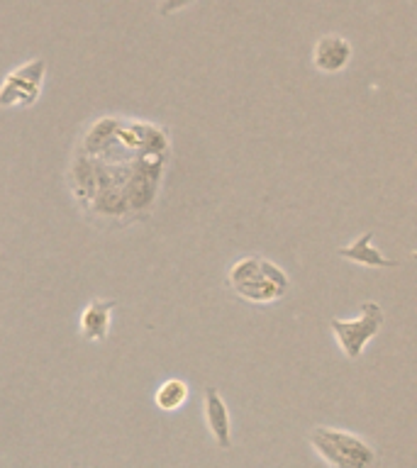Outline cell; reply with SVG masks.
Wrapping results in <instances>:
<instances>
[{
    "label": "cell",
    "instance_id": "3",
    "mask_svg": "<svg viewBox=\"0 0 417 468\" xmlns=\"http://www.w3.org/2000/svg\"><path fill=\"white\" fill-rule=\"evenodd\" d=\"M384 307L378 303H374V300H364L357 320H339V317H332V320H329V332L335 335L337 344H339V352H342L349 362H357V359H361V353L366 352V346L378 337V332L384 329Z\"/></svg>",
    "mask_w": 417,
    "mask_h": 468
},
{
    "label": "cell",
    "instance_id": "1",
    "mask_svg": "<svg viewBox=\"0 0 417 468\" xmlns=\"http://www.w3.org/2000/svg\"><path fill=\"white\" fill-rule=\"evenodd\" d=\"M227 286L237 298L252 305H271L291 290L288 273L259 254L245 256L229 266Z\"/></svg>",
    "mask_w": 417,
    "mask_h": 468
},
{
    "label": "cell",
    "instance_id": "5",
    "mask_svg": "<svg viewBox=\"0 0 417 468\" xmlns=\"http://www.w3.org/2000/svg\"><path fill=\"white\" fill-rule=\"evenodd\" d=\"M354 57L352 41L342 34H322L312 47V66L325 76H335L344 71Z\"/></svg>",
    "mask_w": 417,
    "mask_h": 468
},
{
    "label": "cell",
    "instance_id": "7",
    "mask_svg": "<svg viewBox=\"0 0 417 468\" xmlns=\"http://www.w3.org/2000/svg\"><path fill=\"white\" fill-rule=\"evenodd\" d=\"M117 307V300L113 298H93L86 310L81 312V337L86 342H106L113 322V310Z\"/></svg>",
    "mask_w": 417,
    "mask_h": 468
},
{
    "label": "cell",
    "instance_id": "2",
    "mask_svg": "<svg viewBox=\"0 0 417 468\" xmlns=\"http://www.w3.org/2000/svg\"><path fill=\"white\" fill-rule=\"evenodd\" d=\"M308 444L328 468H378V452L359 435L335 427H312Z\"/></svg>",
    "mask_w": 417,
    "mask_h": 468
},
{
    "label": "cell",
    "instance_id": "8",
    "mask_svg": "<svg viewBox=\"0 0 417 468\" xmlns=\"http://www.w3.org/2000/svg\"><path fill=\"white\" fill-rule=\"evenodd\" d=\"M374 232H364L361 237H357L352 244H347V247H339L337 249V256L344 259V262H352V263H359L364 269H395L398 262L395 259H388L384 252H378L374 244Z\"/></svg>",
    "mask_w": 417,
    "mask_h": 468
},
{
    "label": "cell",
    "instance_id": "10",
    "mask_svg": "<svg viewBox=\"0 0 417 468\" xmlns=\"http://www.w3.org/2000/svg\"><path fill=\"white\" fill-rule=\"evenodd\" d=\"M196 0H159V15L164 17H171L176 15V13H181V10L190 8Z\"/></svg>",
    "mask_w": 417,
    "mask_h": 468
},
{
    "label": "cell",
    "instance_id": "9",
    "mask_svg": "<svg viewBox=\"0 0 417 468\" xmlns=\"http://www.w3.org/2000/svg\"><path fill=\"white\" fill-rule=\"evenodd\" d=\"M189 400V383L181 381V378H169L162 386L156 388L154 403L159 410L164 412H176L179 408H183V403Z\"/></svg>",
    "mask_w": 417,
    "mask_h": 468
},
{
    "label": "cell",
    "instance_id": "11",
    "mask_svg": "<svg viewBox=\"0 0 417 468\" xmlns=\"http://www.w3.org/2000/svg\"><path fill=\"white\" fill-rule=\"evenodd\" d=\"M71 468H79V466H76V463H74V466H71Z\"/></svg>",
    "mask_w": 417,
    "mask_h": 468
},
{
    "label": "cell",
    "instance_id": "6",
    "mask_svg": "<svg viewBox=\"0 0 417 468\" xmlns=\"http://www.w3.org/2000/svg\"><path fill=\"white\" fill-rule=\"evenodd\" d=\"M205 422L220 449H232V418L227 403L215 388H205Z\"/></svg>",
    "mask_w": 417,
    "mask_h": 468
},
{
    "label": "cell",
    "instance_id": "4",
    "mask_svg": "<svg viewBox=\"0 0 417 468\" xmlns=\"http://www.w3.org/2000/svg\"><path fill=\"white\" fill-rule=\"evenodd\" d=\"M47 61L32 59L13 69L0 83V107H32L42 96Z\"/></svg>",
    "mask_w": 417,
    "mask_h": 468
}]
</instances>
